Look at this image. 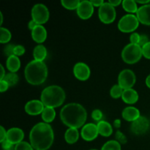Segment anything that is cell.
<instances>
[{
    "label": "cell",
    "instance_id": "6da1fadb",
    "mask_svg": "<svg viewBox=\"0 0 150 150\" xmlns=\"http://www.w3.org/2000/svg\"><path fill=\"white\" fill-rule=\"evenodd\" d=\"M54 140V130L48 123H38L29 133V142L35 150H48L52 146Z\"/></svg>",
    "mask_w": 150,
    "mask_h": 150
},
{
    "label": "cell",
    "instance_id": "7a4b0ae2",
    "mask_svg": "<svg viewBox=\"0 0 150 150\" xmlns=\"http://www.w3.org/2000/svg\"><path fill=\"white\" fill-rule=\"evenodd\" d=\"M87 113L83 105L76 103L67 104L60 111V119L68 127L80 128L84 125Z\"/></svg>",
    "mask_w": 150,
    "mask_h": 150
},
{
    "label": "cell",
    "instance_id": "3957f363",
    "mask_svg": "<svg viewBox=\"0 0 150 150\" xmlns=\"http://www.w3.org/2000/svg\"><path fill=\"white\" fill-rule=\"evenodd\" d=\"M24 75L26 81L30 84H42L48 77V67L44 62L34 59L26 66Z\"/></svg>",
    "mask_w": 150,
    "mask_h": 150
},
{
    "label": "cell",
    "instance_id": "277c9868",
    "mask_svg": "<svg viewBox=\"0 0 150 150\" xmlns=\"http://www.w3.org/2000/svg\"><path fill=\"white\" fill-rule=\"evenodd\" d=\"M65 92L62 88L57 85H52L42 90L40 100L45 107L55 108L62 105L65 100Z\"/></svg>",
    "mask_w": 150,
    "mask_h": 150
},
{
    "label": "cell",
    "instance_id": "5b68a950",
    "mask_svg": "<svg viewBox=\"0 0 150 150\" xmlns=\"http://www.w3.org/2000/svg\"><path fill=\"white\" fill-rule=\"evenodd\" d=\"M121 56L123 61L127 64H135L138 62L143 56L142 48L140 45L130 43L123 48Z\"/></svg>",
    "mask_w": 150,
    "mask_h": 150
},
{
    "label": "cell",
    "instance_id": "8992f818",
    "mask_svg": "<svg viewBox=\"0 0 150 150\" xmlns=\"http://www.w3.org/2000/svg\"><path fill=\"white\" fill-rule=\"evenodd\" d=\"M139 21L137 16L133 14H127L122 16L118 22V28L121 32L125 33L134 32L139 25Z\"/></svg>",
    "mask_w": 150,
    "mask_h": 150
},
{
    "label": "cell",
    "instance_id": "52a82bcc",
    "mask_svg": "<svg viewBox=\"0 0 150 150\" xmlns=\"http://www.w3.org/2000/svg\"><path fill=\"white\" fill-rule=\"evenodd\" d=\"M50 13L48 7L43 4H36L32 9V20L38 25H42L49 19Z\"/></svg>",
    "mask_w": 150,
    "mask_h": 150
},
{
    "label": "cell",
    "instance_id": "ba28073f",
    "mask_svg": "<svg viewBox=\"0 0 150 150\" xmlns=\"http://www.w3.org/2000/svg\"><path fill=\"white\" fill-rule=\"evenodd\" d=\"M117 13L115 7H113L109 2H104L98 10V17L101 22L105 24H109L115 21Z\"/></svg>",
    "mask_w": 150,
    "mask_h": 150
},
{
    "label": "cell",
    "instance_id": "9c48e42d",
    "mask_svg": "<svg viewBox=\"0 0 150 150\" xmlns=\"http://www.w3.org/2000/svg\"><path fill=\"white\" fill-rule=\"evenodd\" d=\"M136 77L135 73L129 69H125L120 72L118 76V84L123 89H131L135 85Z\"/></svg>",
    "mask_w": 150,
    "mask_h": 150
},
{
    "label": "cell",
    "instance_id": "30bf717a",
    "mask_svg": "<svg viewBox=\"0 0 150 150\" xmlns=\"http://www.w3.org/2000/svg\"><path fill=\"white\" fill-rule=\"evenodd\" d=\"M149 128V121L146 117L141 116L136 121L133 122L130 125L132 133L137 136L143 135L148 131Z\"/></svg>",
    "mask_w": 150,
    "mask_h": 150
},
{
    "label": "cell",
    "instance_id": "8fae6325",
    "mask_svg": "<svg viewBox=\"0 0 150 150\" xmlns=\"http://www.w3.org/2000/svg\"><path fill=\"white\" fill-rule=\"evenodd\" d=\"M99 135L97 125L94 123H88L84 125L81 129V136L82 139L86 142L94 141Z\"/></svg>",
    "mask_w": 150,
    "mask_h": 150
},
{
    "label": "cell",
    "instance_id": "7c38bea8",
    "mask_svg": "<svg viewBox=\"0 0 150 150\" xmlns=\"http://www.w3.org/2000/svg\"><path fill=\"white\" fill-rule=\"evenodd\" d=\"M77 14L81 19L86 20L92 17L94 13V6L90 1H81L77 10Z\"/></svg>",
    "mask_w": 150,
    "mask_h": 150
},
{
    "label": "cell",
    "instance_id": "4fadbf2b",
    "mask_svg": "<svg viewBox=\"0 0 150 150\" xmlns=\"http://www.w3.org/2000/svg\"><path fill=\"white\" fill-rule=\"evenodd\" d=\"M73 74L75 77L79 80L86 81L90 76V68L85 63L78 62L75 64L73 67Z\"/></svg>",
    "mask_w": 150,
    "mask_h": 150
},
{
    "label": "cell",
    "instance_id": "5bb4252c",
    "mask_svg": "<svg viewBox=\"0 0 150 150\" xmlns=\"http://www.w3.org/2000/svg\"><path fill=\"white\" fill-rule=\"evenodd\" d=\"M45 108V105L42 101L39 100H32L26 103L25 105V111L31 116H37L42 114Z\"/></svg>",
    "mask_w": 150,
    "mask_h": 150
},
{
    "label": "cell",
    "instance_id": "9a60e30c",
    "mask_svg": "<svg viewBox=\"0 0 150 150\" xmlns=\"http://www.w3.org/2000/svg\"><path fill=\"white\" fill-rule=\"evenodd\" d=\"M24 138V133L18 127H12L7 131V139L13 144L16 145L23 142Z\"/></svg>",
    "mask_w": 150,
    "mask_h": 150
},
{
    "label": "cell",
    "instance_id": "2e32d148",
    "mask_svg": "<svg viewBox=\"0 0 150 150\" xmlns=\"http://www.w3.org/2000/svg\"><path fill=\"white\" fill-rule=\"evenodd\" d=\"M136 16L141 23L150 26V3L139 7Z\"/></svg>",
    "mask_w": 150,
    "mask_h": 150
},
{
    "label": "cell",
    "instance_id": "e0dca14e",
    "mask_svg": "<svg viewBox=\"0 0 150 150\" xmlns=\"http://www.w3.org/2000/svg\"><path fill=\"white\" fill-rule=\"evenodd\" d=\"M123 119L127 122H133L136 121L137 119H139L141 117L140 111L137 108L133 106H128L126 107L122 113Z\"/></svg>",
    "mask_w": 150,
    "mask_h": 150
},
{
    "label": "cell",
    "instance_id": "ac0fdd59",
    "mask_svg": "<svg viewBox=\"0 0 150 150\" xmlns=\"http://www.w3.org/2000/svg\"><path fill=\"white\" fill-rule=\"evenodd\" d=\"M32 38L38 43H42L47 38V31L42 25H38L32 31Z\"/></svg>",
    "mask_w": 150,
    "mask_h": 150
},
{
    "label": "cell",
    "instance_id": "d6986e66",
    "mask_svg": "<svg viewBox=\"0 0 150 150\" xmlns=\"http://www.w3.org/2000/svg\"><path fill=\"white\" fill-rule=\"evenodd\" d=\"M122 99L125 103L127 104H134L139 100V94L135 89H127L123 91Z\"/></svg>",
    "mask_w": 150,
    "mask_h": 150
},
{
    "label": "cell",
    "instance_id": "ffe728a7",
    "mask_svg": "<svg viewBox=\"0 0 150 150\" xmlns=\"http://www.w3.org/2000/svg\"><path fill=\"white\" fill-rule=\"evenodd\" d=\"M97 126H98V133L100 136H103V137H109L112 134V126L108 122L102 120L98 123Z\"/></svg>",
    "mask_w": 150,
    "mask_h": 150
},
{
    "label": "cell",
    "instance_id": "44dd1931",
    "mask_svg": "<svg viewBox=\"0 0 150 150\" xmlns=\"http://www.w3.org/2000/svg\"><path fill=\"white\" fill-rule=\"evenodd\" d=\"M6 66L10 73H16L21 67V61L18 57L13 55L8 57L6 61Z\"/></svg>",
    "mask_w": 150,
    "mask_h": 150
},
{
    "label": "cell",
    "instance_id": "7402d4cb",
    "mask_svg": "<svg viewBox=\"0 0 150 150\" xmlns=\"http://www.w3.org/2000/svg\"><path fill=\"white\" fill-rule=\"evenodd\" d=\"M79 138V133L78 129L69 127L64 133V139L66 142L70 144H73L77 142Z\"/></svg>",
    "mask_w": 150,
    "mask_h": 150
},
{
    "label": "cell",
    "instance_id": "603a6c76",
    "mask_svg": "<svg viewBox=\"0 0 150 150\" xmlns=\"http://www.w3.org/2000/svg\"><path fill=\"white\" fill-rule=\"evenodd\" d=\"M33 57L35 60L43 62L47 57V49L43 45H38L34 48Z\"/></svg>",
    "mask_w": 150,
    "mask_h": 150
},
{
    "label": "cell",
    "instance_id": "cb8c5ba5",
    "mask_svg": "<svg viewBox=\"0 0 150 150\" xmlns=\"http://www.w3.org/2000/svg\"><path fill=\"white\" fill-rule=\"evenodd\" d=\"M42 119L45 123H50L54 120L56 117V111L54 108L51 107H45L43 111L41 114Z\"/></svg>",
    "mask_w": 150,
    "mask_h": 150
},
{
    "label": "cell",
    "instance_id": "d4e9b609",
    "mask_svg": "<svg viewBox=\"0 0 150 150\" xmlns=\"http://www.w3.org/2000/svg\"><path fill=\"white\" fill-rule=\"evenodd\" d=\"M122 6L126 12L130 13H136L139 10L137 2L134 0H124L122 3Z\"/></svg>",
    "mask_w": 150,
    "mask_h": 150
},
{
    "label": "cell",
    "instance_id": "484cf974",
    "mask_svg": "<svg viewBox=\"0 0 150 150\" xmlns=\"http://www.w3.org/2000/svg\"><path fill=\"white\" fill-rule=\"evenodd\" d=\"M101 150H121V144L116 140H111L103 144Z\"/></svg>",
    "mask_w": 150,
    "mask_h": 150
},
{
    "label": "cell",
    "instance_id": "4316f807",
    "mask_svg": "<svg viewBox=\"0 0 150 150\" xmlns=\"http://www.w3.org/2000/svg\"><path fill=\"white\" fill-rule=\"evenodd\" d=\"M3 80L7 81L10 86H14L18 82L19 78L18 76L16 73H9L6 74L5 77H4Z\"/></svg>",
    "mask_w": 150,
    "mask_h": 150
},
{
    "label": "cell",
    "instance_id": "83f0119b",
    "mask_svg": "<svg viewBox=\"0 0 150 150\" xmlns=\"http://www.w3.org/2000/svg\"><path fill=\"white\" fill-rule=\"evenodd\" d=\"M81 1L79 0H73V1H68V0H62L61 1V4L64 8L67 9V10H77L79 7V4H80Z\"/></svg>",
    "mask_w": 150,
    "mask_h": 150
},
{
    "label": "cell",
    "instance_id": "f1b7e54d",
    "mask_svg": "<svg viewBox=\"0 0 150 150\" xmlns=\"http://www.w3.org/2000/svg\"><path fill=\"white\" fill-rule=\"evenodd\" d=\"M0 32H1V37H0V42L1 43H7L11 40V32L7 29L1 26L0 27Z\"/></svg>",
    "mask_w": 150,
    "mask_h": 150
},
{
    "label": "cell",
    "instance_id": "f546056e",
    "mask_svg": "<svg viewBox=\"0 0 150 150\" xmlns=\"http://www.w3.org/2000/svg\"><path fill=\"white\" fill-rule=\"evenodd\" d=\"M123 91H124V89L120 85L116 84L111 87V90H110V95H111V98L117 99V98H122Z\"/></svg>",
    "mask_w": 150,
    "mask_h": 150
},
{
    "label": "cell",
    "instance_id": "4dcf8cb0",
    "mask_svg": "<svg viewBox=\"0 0 150 150\" xmlns=\"http://www.w3.org/2000/svg\"><path fill=\"white\" fill-rule=\"evenodd\" d=\"M15 150H35L32 147L30 143H28L26 142H22L21 143L18 144L15 146Z\"/></svg>",
    "mask_w": 150,
    "mask_h": 150
},
{
    "label": "cell",
    "instance_id": "1f68e13d",
    "mask_svg": "<svg viewBox=\"0 0 150 150\" xmlns=\"http://www.w3.org/2000/svg\"><path fill=\"white\" fill-rule=\"evenodd\" d=\"M16 45L14 44H9L7 45L3 49V53H4V55L7 57V58L11 56L14 55V49Z\"/></svg>",
    "mask_w": 150,
    "mask_h": 150
},
{
    "label": "cell",
    "instance_id": "d6a6232c",
    "mask_svg": "<svg viewBox=\"0 0 150 150\" xmlns=\"http://www.w3.org/2000/svg\"><path fill=\"white\" fill-rule=\"evenodd\" d=\"M115 138L116 141H117L120 144H125L127 143V137L125 136V135L123 133H122L120 130H117V131L116 132Z\"/></svg>",
    "mask_w": 150,
    "mask_h": 150
},
{
    "label": "cell",
    "instance_id": "836d02e7",
    "mask_svg": "<svg viewBox=\"0 0 150 150\" xmlns=\"http://www.w3.org/2000/svg\"><path fill=\"white\" fill-rule=\"evenodd\" d=\"M103 117V114L102 111L100 109H95L94 111H92V118L95 121L97 122H100L102 121V119Z\"/></svg>",
    "mask_w": 150,
    "mask_h": 150
},
{
    "label": "cell",
    "instance_id": "e575fe53",
    "mask_svg": "<svg viewBox=\"0 0 150 150\" xmlns=\"http://www.w3.org/2000/svg\"><path fill=\"white\" fill-rule=\"evenodd\" d=\"M142 54L146 59H150V41L142 47Z\"/></svg>",
    "mask_w": 150,
    "mask_h": 150
},
{
    "label": "cell",
    "instance_id": "d590c367",
    "mask_svg": "<svg viewBox=\"0 0 150 150\" xmlns=\"http://www.w3.org/2000/svg\"><path fill=\"white\" fill-rule=\"evenodd\" d=\"M140 38H141V35H139V34L137 33V32H133V33H132L130 37V43L139 45V41H140Z\"/></svg>",
    "mask_w": 150,
    "mask_h": 150
},
{
    "label": "cell",
    "instance_id": "8d00e7d4",
    "mask_svg": "<svg viewBox=\"0 0 150 150\" xmlns=\"http://www.w3.org/2000/svg\"><path fill=\"white\" fill-rule=\"evenodd\" d=\"M15 146H16V145L10 143L7 139L1 142V147H2L3 150H15Z\"/></svg>",
    "mask_w": 150,
    "mask_h": 150
},
{
    "label": "cell",
    "instance_id": "74e56055",
    "mask_svg": "<svg viewBox=\"0 0 150 150\" xmlns=\"http://www.w3.org/2000/svg\"><path fill=\"white\" fill-rule=\"evenodd\" d=\"M25 48L21 45H16L14 49V55L19 57V56H22L25 53Z\"/></svg>",
    "mask_w": 150,
    "mask_h": 150
},
{
    "label": "cell",
    "instance_id": "f35d334b",
    "mask_svg": "<svg viewBox=\"0 0 150 150\" xmlns=\"http://www.w3.org/2000/svg\"><path fill=\"white\" fill-rule=\"evenodd\" d=\"M148 42H149V38H148L147 35H141L140 41H139V45H140V46L142 48V47H143L144 45H146Z\"/></svg>",
    "mask_w": 150,
    "mask_h": 150
},
{
    "label": "cell",
    "instance_id": "ab89813d",
    "mask_svg": "<svg viewBox=\"0 0 150 150\" xmlns=\"http://www.w3.org/2000/svg\"><path fill=\"white\" fill-rule=\"evenodd\" d=\"M9 87H10V86L7 81H5L4 80H0V92H5L8 89Z\"/></svg>",
    "mask_w": 150,
    "mask_h": 150
},
{
    "label": "cell",
    "instance_id": "60d3db41",
    "mask_svg": "<svg viewBox=\"0 0 150 150\" xmlns=\"http://www.w3.org/2000/svg\"><path fill=\"white\" fill-rule=\"evenodd\" d=\"M6 138H7V131L2 126H1L0 127V142L1 143L5 141Z\"/></svg>",
    "mask_w": 150,
    "mask_h": 150
},
{
    "label": "cell",
    "instance_id": "b9f144b4",
    "mask_svg": "<svg viewBox=\"0 0 150 150\" xmlns=\"http://www.w3.org/2000/svg\"><path fill=\"white\" fill-rule=\"evenodd\" d=\"M91 3L92 4V5L95 6V7H100L104 4V1L103 0H92V1H90Z\"/></svg>",
    "mask_w": 150,
    "mask_h": 150
},
{
    "label": "cell",
    "instance_id": "7bdbcfd3",
    "mask_svg": "<svg viewBox=\"0 0 150 150\" xmlns=\"http://www.w3.org/2000/svg\"><path fill=\"white\" fill-rule=\"evenodd\" d=\"M108 2H109L113 7H115L119 6L120 4H121L122 3V1H121V0H110V1H108Z\"/></svg>",
    "mask_w": 150,
    "mask_h": 150
},
{
    "label": "cell",
    "instance_id": "ee69618b",
    "mask_svg": "<svg viewBox=\"0 0 150 150\" xmlns=\"http://www.w3.org/2000/svg\"><path fill=\"white\" fill-rule=\"evenodd\" d=\"M37 26H38V24L36 23V22L34 21L32 19L29 22V23H28V28H29V29L32 31L33 30V29H35Z\"/></svg>",
    "mask_w": 150,
    "mask_h": 150
},
{
    "label": "cell",
    "instance_id": "f6af8a7d",
    "mask_svg": "<svg viewBox=\"0 0 150 150\" xmlns=\"http://www.w3.org/2000/svg\"><path fill=\"white\" fill-rule=\"evenodd\" d=\"M121 125H122V122H121V120H119V119H117V120H115L114 122V126L116 127V128L119 129L121 127Z\"/></svg>",
    "mask_w": 150,
    "mask_h": 150
},
{
    "label": "cell",
    "instance_id": "bcb514c9",
    "mask_svg": "<svg viewBox=\"0 0 150 150\" xmlns=\"http://www.w3.org/2000/svg\"><path fill=\"white\" fill-rule=\"evenodd\" d=\"M1 76H0V80H3V79H4V77H5L6 74H5V70H4V67H3L2 64H1Z\"/></svg>",
    "mask_w": 150,
    "mask_h": 150
},
{
    "label": "cell",
    "instance_id": "7dc6e473",
    "mask_svg": "<svg viewBox=\"0 0 150 150\" xmlns=\"http://www.w3.org/2000/svg\"><path fill=\"white\" fill-rule=\"evenodd\" d=\"M145 83H146V85L147 86L148 88L150 89V74L146 77V81H145Z\"/></svg>",
    "mask_w": 150,
    "mask_h": 150
},
{
    "label": "cell",
    "instance_id": "c3c4849f",
    "mask_svg": "<svg viewBox=\"0 0 150 150\" xmlns=\"http://www.w3.org/2000/svg\"><path fill=\"white\" fill-rule=\"evenodd\" d=\"M0 16H1V22H0V24H2V22H3V15L2 13H0Z\"/></svg>",
    "mask_w": 150,
    "mask_h": 150
},
{
    "label": "cell",
    "instance_id": "681fc988",
    "mask_svg": "<svg viewBox=\"0 0 150 150\" xmlns=\"http://www.w3.org/2000/svg\"><path fill=\"white\" fill-rule=\"evenodd\" d=\"M90 150H98V149H90Z\"/></svg>",
    "mask_w": 150,
    "mask_h": 150
}]
</instances>
